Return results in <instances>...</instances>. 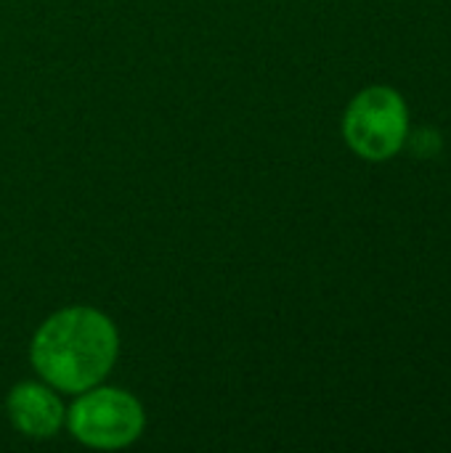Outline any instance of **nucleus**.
Returning a JSON list of instances; mask_svg holds the SVG:
<instances>
[{
	"label": "nucleus",
	"mask_w": 451,
	"mask_h": 453,
	"mask_svg": "<svg viewBox=\"0 0 451 453\" xmlns=\"http://www.w3.org/2000/svg\"><path fill=\"white\" fill-rule=\"evenodd\" d=\"M120 350V337L109 316L74 305L53 313L32 337L29 358L45 385L64 393H85L104 382Z\"/></svg>",
	"instance_id": "nucleus-1"
},
{
	"label": "nucleus",
	"mask_w": 451,
	"mask_h": 453,
	"mask_svg": "<svg viewBox=\"0 0 451 453\" xmlns=\"http://www.w3.org/2000/svg\"><path fill=\"white\" fill-rule=\"evenodd\" d=\"M66 425L69 433L90 449H125L141 438L146 417L130 393L96 385L72 403Z\"/></svg>",
	"instance_id": "nucleus-2"
},
{
	"label": "nucleus",
	"mask_w": 451,
	"mask_h": 453,
	"mask_svg": "<svg viewBox=\"0 0 451 453\" xmlns=\"http://www.w3.org/2000/svg\"><path fill=\"white\" fill-rule=\"evenodd\" d=\"M407 127V106L391 88H367L351 101L343 119L348 146L369 162L391 159L404 146Z\"/></svg>",
	"instance_id": "nucleus-3"
},
{
	"label": "nucleus",
	"mask_w": 451,
	"mask_h": 453,
	"mask_svg": "<svg viewBox=\"0 0 451 453\" xmlns=\"http://www.w3.org/2000/svg\"><path fill=\"white\" fill-rule=\"evenodd\" d=\"M5 411L11 425L27 438H53L66 422V409L58 395L37 382L16 385L5 398Z\"/></svg>",
	"instance_id": "nucleus-4"
}]
</instances>
